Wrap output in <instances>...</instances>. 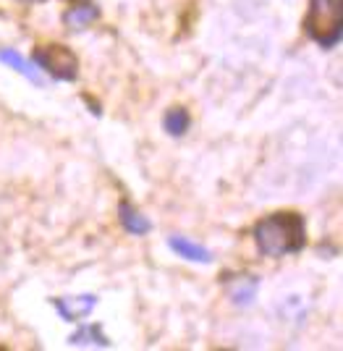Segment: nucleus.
Masks as SVG:
<instances>
[{
    "label": "nucleus",
    "instance_id": "obj_1",
    "mask_svg": "<svg viewBox=\"0 0 343 351\" xmlns=\"http://www.w3.org/2000/svg\"><path fill=\"white\" fill-rule=\"evenodd\" d=\"M254 239H257L259 252L268 257H283V254L301 252V247H304V218L296 213H275V215L257 223Z\"/></svg>",
    "mask_w": 343,
    "mask_h": 351
},
{
    "label": "nucleus",
    "instance_id": "obj_2",
    "mask_svg": "<svg viewBox=\"0 0 343 351\" xmlns=\"http://www.w3.org/2000/svg\"><path fill=\"white\" fill-rule=\"evenodd\" d=\"M343 0H312L307 14V32L314 43L333 47L341 40Z\"/></svg>",
    "mask_w": 343,
    "mask_h": 351
},
{
    "label": "nucleus",
    "instance_id": "obj_3",
    "mask_svg": "<svg viewBox=\"0 0 343 351\" xmlns=\"http://www.w3.org/2000/svg\"><path fill=\"white\" fill-rule=\"evenodd\" d=\"M34 63L40 66V69H45L53 79H63V82H68V79H76V56L68 50V47H63V45H47V47H40L37 53H34Z\"/></svg>",
    "mask_w": 343,
    "mask_h": 351
},
{
    "label": "nucleus",
    "instance_id": "obj_4",
    "mask_svg": "<svg viewBox=\"0 0 343 351\" xmlns=\"http://www.w3.org/2000/svg\"><path fill=\"white\" fill-rule=\"evenodd\" d=\"M97 304V296L84 293V296H63L55 299V309L60 312L63 320H79V317H87L92 309Z\"/></svg>",
    "mask_w": 343,
    "mask_h": 351
},
{
    "label": "nucleus",
    "instance_id": "obj_5",
    "mask_svg": "<svg viewBox=\"0 0 343 351\" xmlns=\"http://www.w3.org/2000/svg\"><path fill=\"white\" fill-rule=\"evenodd\" d=\"M257 278L254 276H236L228 280V296L236 304H252V299L257 296Z\"/></svg>",
    "mask_w": 343,
    "mask_h": 351
},
{
    "label": "nucleus",
    "instance_id": "obj_6",
    "mask_svg": "<svg viewBox=\"0 0 343 351\" xmlns=\"http://www.w3.org/2000/svg\"><path fill=\"white\" fill-rule=\"evenodd\" d=\"M170 249L173 252H179V257L183 260H192V263H212V254H209L205 247H199L194 241H189V239H183V236H170Z\"/></svg>",
    "mask_w": 343,
    "mask_h": 351
},
{
    "label": "nucleus",
    "instance_id": "obj_7",
    "mask_svg": "<svg viewBox=\"0 0 343 351\" xmlns=\"http://www.w3.org/2000/svg\"><path fill=\"white\" fill-rule=\"evenodd\" d=\"M120 223H123V228L129 234H136V236H144L152 228V223L139 210H134V207L129 205V202H120Z\"/></svg>",
    "mask_w": 343,
    "mask_h": 351
},
{
    "label": "nucleus",
    "instance_id": "obj_8",
    "mask_svg": "<svg viewBox=\"0 0 343 351\" xmlns=\"http://www.w3.org/2000/svg\"><path fill=\"white\" fill-rule=\"evenodd\" d=\"M100 16L97 11V5H92V3H81V5H74L68 14H66V27L68 29H84V27H90L92 21Z\"/></svg>",
    "mask_w": 343,
    "mask_h": 351
},
{
    "label": "nucleus",
    "instance_id": "obj_9",
    "mask_svg": "<svg viewBox=\"0 0 343 351\" xmlns=\"http://www.w3.org/2000/svg\"><path fill=\"white\" fill-rule=\"evenodd\" d=\"M0 60H3V63H8L11 69H16V71L21 73V76H27V79H31V82H34L37 87L42 84V79H40V73H37V69H34L31 63H27V60L21 58V56H18L16 50H0Z\"/></svg>",
    "mask_w": 343,
    "mask_h": 351
},
{
    "label": "nucleus",
    "instance_id": "obj_10",
    "mask_svg": "<svg viewBox=\"0 0 343 351\" xmlns=\"http://www.w3.org/2000/svg\"><path fill=\"white\" fill-rule=\"evenodd\" d=\"M189 123H192V121H189V113H186L183 108H170L163 118L165 132L170 134V136H181V134H186Z\"/></svg>",
    "mask_w": 343,
    "mask_h": 351
},
{
    "label": "nucleus",
    "instance_id": "obj_11",
    "mask_svg": "<svg viewBox=\"0 0 343 351\" xmlns=\"http://www.w3.org/2000/svg\"><path fill=\"white\" fill-rule=\"evenodd\" d=\"M68 343L71 346H110V341L97 330V328H92V325H87V328H81L79 333H74V336L68 338Z\"/></svg>",
    "mask_w": 343,
    "mask_h": 351
}]
</instances>
